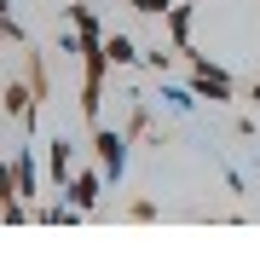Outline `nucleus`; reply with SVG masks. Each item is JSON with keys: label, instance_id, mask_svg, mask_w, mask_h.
Returning a JSON list of instances; mask_svg holds the SVG:
<instances>
[{"label": "nucleus", "instance_id": "12", "mask_svg": "<svg viewBox=\"0 0 260 260\" xmlns=\"http://www.w3.org/2000/svg\"><path fill=\"white\" fill-rule=\"evenodd\" d=\"M0 41H12V47H23V23H18V18H0Z\"/></svg>", "mask_w": 260, "mask_h": 260}, {"label": "nucleus", "instance_id": "2", "mask_svg": "<svg viewBox=\"0 0 260 260\" xmlns=\"http://www.w3.org/2000/svg\"><path fill=\"white\" fill-rule=\"evenodd\" d=\"M185 87H191L197 99H208V104H232V99H237V81H232L220 64H208L203 52H191V81H185Z\"/></svg>", "mask_w": 260, "mask_h": 260}, {"label": "nucleus", "instance_id": "8", "mask_svg": "<svg viewBox=\"0 0 260 260\" xmlns=\"http://www.w3.org/2000/svg\"><path fill=\"white\" fill-rule=\"evenodd\" d=\"M104 52H110V64H116V70L145 64V47H133V35H121V29H110V35H104Z\"/></svg>", "mask_w": 260, "mask_h": 260}, {"label": "nucleus", "instance_id": "3", "mask_svg": "<svg viewBox=\"0 0 260 260\" xmlns=\"http://www.w3.org/2000/svg\"><path fill=\"white\" fill-rule=\"evenodd\" d=\"M104 185H110V179H104V168L93 162V168H75V179H70V191H64V197H70L81 214H93V208H99V197H104Z\"/></svg>", "mask_w": 260, "mask_h": 260}, {"label": "nucleus", "instance_id": "4", "mask_svg": "<svg viewBox=\"0 0 260 260\" xmlns=\"http://www.w3.org/2000/svg\"><path fill=\"white\" fill-rule=\"evenodd\" d=\"M70 179H75L70 139H47V185H52V191H70Z\"/></svg>", "mask_w": 260, "mask_h": 260}, {"label": "nucleus", "instance_id": "15", "mask_svg": "<svg viewBox=\"0 0 260 260\" xmlns=\"http://www.w3.org/2000/svg\"><path fill=\"white\" fill-rule=\"evenodd\" d=\"M168 58H174V52H162V47H145V64H150V70H168Z\"/></svg>", "mask_w": 260, "mask_h": 260}, {"label": "nucleus", "instance_id": "6", "mask_svg": "<svg viewBox=\"0 0 260 260\" xmlns=\"http://www.w3.org/2000/svg\"><path fill=\"white\" fill-rule=\"evenodd\" d=\"M70 29H75L81 41H104V35H110V29H104V18L93 12V0H70Z\"/></svg>", "mask_w": 260, "mask_h": 260}, {"label": "nucleus", "instance_id": "5", "mask_svg": "<svg viewBox=\"0 0 260 260\" xmlns=\"http://www.w3.org/2000/svg\"><path fill=\"white\" fill-rule=\"evenodd\" d=\"M162 23H168V47L191 58V52H197V47H191V23H197V12H191V0H174V12H168Z\"/></svg>", "mask_w": 260, "mask_h": 260}, {"label": "nucleus", "instance_id": "11", "mask_svg": "<svg viewBox=\"0 0 260 260\" xmlns=\"http://www.w3.org/2000/svg\"><path fill=\"white\" fill-rule=\"evenodd\" d=\"M6 203H23V191H18V174H12V162H0V208Z\"/></svg>", "mask_w": 260, "mask_h": 260}, {"label": "nucleus", "instance_id": "10", "mask_svg": "<svg viewBox=\"0 0 260 260\" xmlns=\"http://www.w3.org/2000/svg\"><path fill=\"white\" fill-rule=\"evenodd\" d=\"M41 220H47V225H75V220H81V208H75L70 197H64V203H52V208H41Z\"/></svg>", "mask_w": 260, "mask_h": 260}, {"label": "nucleus", "instance_id": "7", "mask_svg": "<svg viewBox=\"0 0 260 260\" xmlns=\"http://www.w3.org/2000/svg\"><path fill=\"white\" fill-rule=\"evenodd\" d=\"M12 174H18V191H23V203H35L41 197V162H35V150H18V156H12Z\"/></svg>", "mask_w": 260, "mask_h": 260}, {"label": "nucleus", "instance_id": "14", "mask_svg": "<svg viewBox=\"0 0 260 260\" xmlns=\"http://www.w3.org/2000/svg\"><path fill=\"white\" fill-rule=\"evenodd\" d=\"M139 12H145V18H168V12H174V0H139Z\"/></svg>", "mask_w": 260, "mask_h": 260}, {"label": "nucleus", "instance_id": "13", "mask_svg": "<svg viewBox=\"0 0 260 260\" xmlns=\"http://www.w3.org/2000/svg\"><path fill=\"white\" fill-rule=\"evenodd\" d=\"M0 220H6V225H23V220H29V203H6V208H0Z\"/></svg>", "mask_w": 260, "mask_h": 260}, {"label": "nucleus", "instance_id": "1", "mask_svg": "<svg viewBox=\"0 0 260 260\" xmlns=\"http://www.w3.org/2000/svg\"><path fill=\"white\" fill-rule=\"evenodd\" d=\"M127 127H104V121H93V162L104 168V179L110 185H121V174H127Z\"/></svg>", "mask_w": 260, "mask_h": 260}, {"label": "nucleus", "instance_id": "9", "mask_svg": "<svg viewBox=\"0 0 260 260\" xmlns=\"http://www.w3.org/2000/svg\"><path fill=\"white\" fill-rule=\"evenodd\" d=\"M145 133H150V104L133 93V110H127V139H145Z\"/></svg>", "mask_w": 260, "mask_h": 260}, {"label": "nucleus", "instance_id": "16", "mask_svg": "<svg viewBox=\"0 0 260 260\" xmlns=\"http://www.w3.org/2000/svg\"><path fill=\"white\" fill-rule=\"evenodd\" d=\"M12 6H18V0H0V18H12Z\"/></svg>", "mask_w": 260, "mask_h": 260}, {"label": "nucleus", "instance_id": "17", "mask_svg": "<svg viewBox=\"0 0 260 260\" xmlns=\"http://www.w3.org/2000/svg\"><path fill=\"white\" fill-rule=\"evenodd\" d=\"M127 6H133V12H139V0H127Z\"/></svg>", "mask_w": 260, "mask_h": 260}]
</instances>
